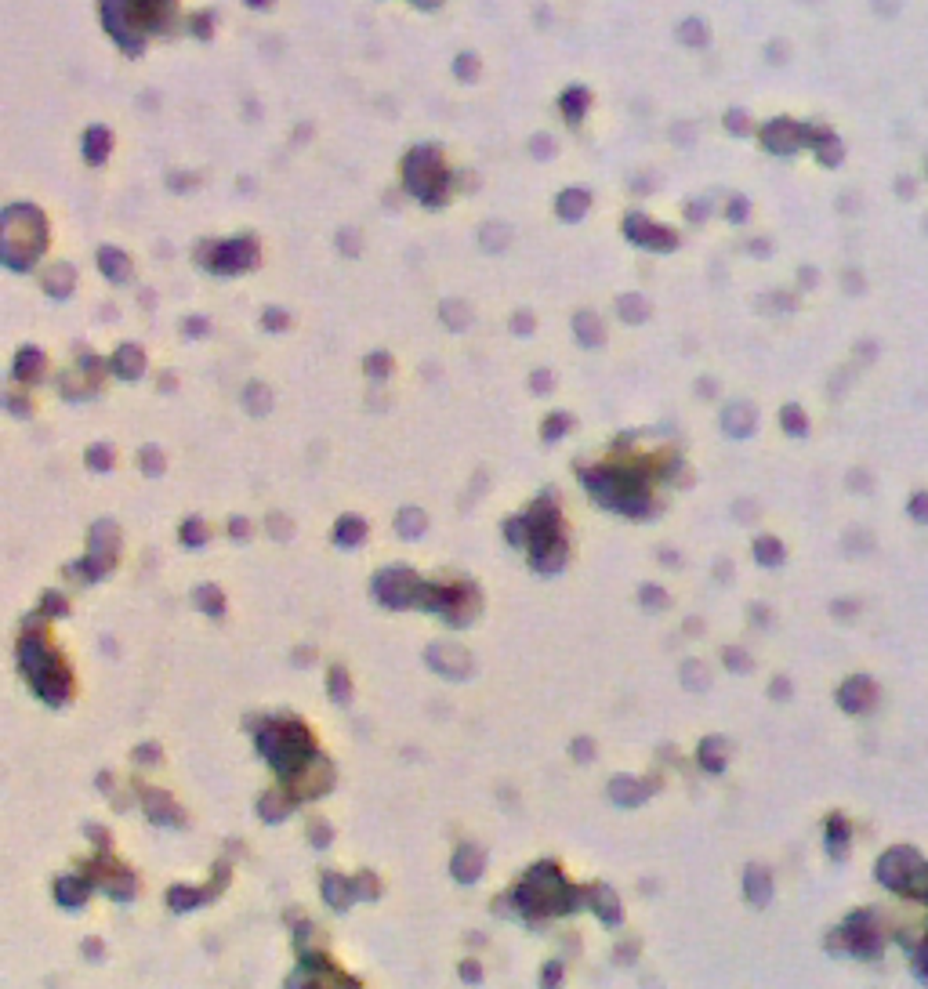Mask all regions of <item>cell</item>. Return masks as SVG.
Wrapping results in <instances>:
<instances>
[{
	"mask_svg": "<svg viewBox=\"0 0 928 989\" xmlns=\"http://www.w3.org/2000/svg\"><path fill=\"white\" fill-rule=\"evenodd\" d=\"M787 424H791V428H798V431H801V417H798V413H794V410H787Z\"/></svg>",
	"mask_w": 928,
	"mask_h": 989,
	"instance_id": "47",
	"label": "cell"
},
{
	"mask_svg": "<svg viewBox=\"0 0 928 989\" xmlns=\"http://www.w3.org/2000/svg\"><path fill=\"white\" fill-rule=\"evenodd\" d=\"M429 660L443 670V675H450V678L468 675V653L457 649V645H436V649H429Z\"/></svg>",
	"mask_w": 928,
	"mask_h": 989,
	"instance_id": "7",
	"label": "cell"
},
{
	"mask_svg": "<svg viewBox=\"0 0 928 989\" xmlns=\"http://www.w3.org/2000/svg\"><path fill=\"white\" fill-rule=\"evenodd\" d=\"M360 888H363V895H377V885H374V877H370V874H363V877H360Z\"/></svg>",
	"mask_w": 928,
	"mask_h": 989,
	"instance_id": "41",
	"label": "cell"
},
{
	"mask_svg": "<svg viewBox=\"0 0 928 989\" xmlns=\"http://www.w3.org/2000/svg\"><path fill=\"white\" fill-rule=\"evenodd\" d=\"M182 540H185V544H192V547L204 544V540H207V526H204L200 519H189V526L182 529Z\"/></svg>",
	"mask_w": 928,
	"mask_h": 989,
	"instance_id": "26",
	"label": "cell"
},
{
	"mask_svg": "<svg viewBox=\"0 0 928 989\" xmlns=\"http://www.w3.org/2000/svg\"><path fill=\"white\" fill-rule=\"evenodd\" d=\"M102 265H105V272L112 275V280H128V265H124V258H120V254L105 251V254H102Z\"/></svg>",
	"mask_w": 928,
	"mask_h": 989,
	"instance_id": "25",
	"label": "cell"
},
{
	"mask_svg": "<svg viewBox=\"0 0 928 989\" xmlns=\"http://www.w3.org/2000/svg\"><path fill=\"white\" fill-rule=\"evenodd\" d=\"M576 337L584 341V344H602V327H599V320L595 315H576Z\"/></svg>",
	"mask_w": 928,
	"mask_h": 989,
	"instance_id": "16",
	"label": "cell"
},
{
	"mask_svg": "<svg viewBox=\"0 0 928 989\" xmlns=\"http://www.w3.org/2000/svg\"><path fill=\"white\" fill-rule=\"evenodd\" d=\"M559 975H562V968H559V964H552V968H545V978H548V982H555Z\"/></svg>",
	"mask_w": 928,
	"mask_h": 989,
	"instance_id": "46",
	"label": "cell"
},
{
	"mask_svg": "<svg viewBox=\"0 0 928 989\" xmlns=\"http://www.w3.org/2000/svg\"><path fill=\"white\" fill-rule=\"evenodd\" d=\"M367 370L384 374V370H389V359H384V355H370V359H367Z\"/></svg>",
	"mask_w": 928,
	"mask_h": 989,
	"instance_id": "39",
	"label": "cell"
},
{
	"mask_svg": "<svg viewBox=\"0 0 928 989\" xmlns=\"http://www.w3.org/2000/svg\"><path fill=\"white\" fill-rule=\"evenodd\" d=\"M758 559H762V562H780V547L772 544V540H762V544H758Z\"/></svg>",
	"mask_w": 928,
	"mask_h": 989,
	"instance_id": "31",
	"label": "cell"
},
{
	"mask_svg": "<svg viewBox=\"0 0 928 989\" xmlns=\"http://www.w3.org/2000/svg\"><path fill=\"white\" fill-rule=\"evenodd\" d=\"M621 312H624V320H628V323H638L642 315H646V305H642L638 297H624V301H621Z\"/></svg>",
	"mask_w": 928,
	"mask_h": 989,
	"instance_id": "29",
	"label": "cell"
},
{
	"mask_svg": "<svg viewBox=\"0 0 928 989\" xmlns=\"http://www.w3.org/2000/svg\"><path fill=\"white\" fill-rule=\"evenodd\" d=\"M685 685H689V689H692V685H700V689L708 685V675L700 670V663H689V670H685Z\"/></svg>",
	"mask_w": 928,
	"mask_h": 989,
	"instance_id": "30",
	"label": "cell"
},
{
	"mask_svg": "<svg viewBox=\"0 0 928 989\" xmlns=\"http://www.w3.org/2000/svg\"><path fill=\"white\" fill-rule=\"evenodd\" d=\"M562 562H566V544L559 537L548 540V544H540V547H533V566L540 573H559Z\"/></svg>",
	"mask_w": 928,
	"mask_h": 989,
	"instance_id": "9",
	"label": "cell"
},
{
	"mask_svg": "<svg viewBox=\"0 0 928 989\" xmlns=\"http://www.w3.org/2000/svg\"><path fill=\"white\" fill-rule=\"evenodd\" d=\"M747 895H751L754 902H765V899H769V881H765L762 869H751V874H747Z\"/></svg>",
	"mask_w": 928,
	"mask_h": 989,
	"instance_id": "22",
	"label": "cell"
},
{
	"mask_svg": "<svg viewBox=\"0 0 928 989\" xmlns=\"http://www.w3.org/2000/svg\"><path fill=\"white\" fill-rule=\"evenodd\" d=\"M573 750H576V758H592V743H588V739H584V743H576Z\"/></svg>",
	"mask_w": 928,
	"mask_h": 989,
	"instance_id": "44",
	"label": "cell"
},
{
	"mask_svg": "<svg viewBox=\"0 0 928 989\" xmlns=\"http://www.w3.org/2000/svg\"><path fill=\"white\" fill-rule=\"evenodd\" d=\"M562 428H569V417H552L548 424H545V431H548V439H559V431Z\"/></svg>",
	"mask_w": 928,
	"mask_h": 989,
	"instance_id": "35",
	"label": "cell"
},
{
	"mask_svg": "<svg viewBox=\"0 0 928 989\" xmlns=\"http://www.w3.org/2000/svg\"><path fill=\"white\" fill-rule=\"evenodd\" d=\"M258 746H261V754L273 761L283 776L298 772L308 758H313V736H308L298 722H268V725H261Z\"/></svg>",
	"mask_w": 928,
	"mask_h": 989,
	"instance_id": "2",
	"label": "cell"
},
{
	"mask_svg": "<svg viewBox=\"0 0 928 989\" xmlns=\"http://www.w3.org/2000/svg\"><path fill=\"white\" fill-rule=\"evenodd\" d=\"M330 779H334V769L320 754H313L298 772H290V790H294V798H316L330 786Z\"/></svg>",
	"mask_w": 928,
	"mask_h": 989,
	"instance_id": "6",
	"label": "cell"
},
{
	"mask_svg": "<svg viewBox=\"0 0 928 989\" xmlns=\"http://www.w3.org/2000/svg\"><path fill=\"white\" fill-rule=\"evenodd\" d=\"M228 533H236V537L244 540V537H247L251 529H247V522H244V519H236V522H232V526H228Z\"/></svg>",
	"mask_w": 928,
	"mask_h": 989,
	"instance_id": "42",
	"label": "cell"
},
{
	"mask_svg": "<svg viewBox=\"0 0 928 989\" xmlns=\"http://www.w3.org/2000/svg\"><path fill=\"white\" fill-rule=\"evenodd\" d=\"M363 537H367V526H363L360 519H341V526H337V544L356 547V544H363Z\"/></svg>",
	"mask_w": 928,
	"mask_h": 989,
	"instance_id": "17",
	"label": "cell"
},
{
	"mask_svg": "<svg viewBox=\"0 0 928 989\" xmlns=\"http://www.w3.org/2000/svg\"><path fill=\"white\" fill-rule=\"evenodd\" d=\"M552 384H555V381H552V374H545V370L533 374V391H548Z\"/></svg>",
	"mask_w": 928,
	"mask_h": 989,
	"instance_id": "36",
	"label": "cell"
},
{
	"mask_svg": "<svg viewBox=\"0 0 928 989\" xmlns=\"http://www.w3.org/2000/svg\"><path fill=\"white\" fill-rule=\"evenodd\" d=\"M330 696H334V699H348V675H344L341 667L330 670Z\"/></svg>",
	"mask_w": 928,
	"mask_h": 989,
	"instance_id": "28",
	"label": "cell"
},
{
	"mask_svg": "<svg viewBox=\"0 0 928 989\" xmlns=\"http://www.w3.org/2000/svg\"><path fill=\"white\" fill-rule=\"evenodd\" d=\"M261 812H265V819H280L283 815V801L280 798H261Z\"/></svg>",
	"mask_w": 928,
	"mask_h": 989,
	"instance_id": "33",
	"label": "cell"
},
{
	"mask_svg": "<svg viewBox=\"0 0 928 989\" xmlns=\"http://www.w3.org/2000/svg\"><path fill=\"white\" fill-rule=\"evenodd\" d=\"M22 667H26L33 689L41 692L48 703H62L69 696V678H66L58 656L44 645V638L33 635V638L22 642Z\"/></svg>",
	"mask_w": 928,
	"mask_h": 989,
	"instance_id": "4",
	"label": "cell"
},
{
	"mask_svg": "<svg viewBox=\"0 0 928 989\" xmlns=\"http://www.w3.org/2000/svg\"><path fill=\"white\" fill-rule=\"evenodd\" d=\"M41 370H44V355L36 352V348H26L19 359H15V377H19V381H33Z\"/></svg>",
	"mask_w": 928,
	"mask_h": 989,
	"instance_id": "12",
	"label": "cell"
},
{
	"mask_svg": "<svg viewBox=\"0 0 928 989\" xmlns=\"http://www.w3.org/2000/svg\"><path fill=\"white\" fill-rule=\"evenodd\" d=\"M247 410H251V413H265V410H268V391H265L261 384H251V388H247Z\"/></svg>",
	"mask_w": 928,
	"mask_h": 989,
	"instance_id": "23",
	"label": "cell"
},
{
	"mask_svg": "<svg viewBox=\"0 0 928 989\" xmlns=\"http://www.w3.org/2000/svg\"><path fill=\"white\" fill-rule=\"evenodd\" d=\"M112 370L120 374V377H128V381H135V377L145 370V355H142L135 344L116 348V355H112Z\"/></svg>",
	"mask_w": 928,
	"mask_h": 989,
	"instance_id": "11",
	"label": "cell"
},
{
	"mask_svg": "<svg viewBox=\"0 0 928 989\" xmlns=\"http://www.w3.org/2000/svg\"><path fill=\"white\" fill-rule=\"evenodd\" d=\"M145 805H149V815L157 819V823H174V819H178V812L171 808V801H167L164 794H149Z\"/></svg>",
	"mask_w": 928,
	"mask_h": 989,
	"instance_id": "18",
	"label": "cell"
},
{
	"mask_svg": "<svg viewBox=\"0 0 928 989\" xmlns=\"http://www.w3.org/2000/svg\"><path fill=\"white\" fill-rule=\"evenodd\" d=\"M265 323H268V330H283V327H287L283 312H268V315H265Z\"/></svg>",
	"mask_w": 928,
	"mask_h": 989,
	"instance_id": "38",
	"label": "cell"
},
{
	"mask_svg": "<svg viewBox=\"0 0 928 989\" xmlns=\"http://www.w3.org/2000/svg\"><path fill=\"white\" fill-rule=\"evenodd\" d=\"M323 888H327V899H330L334 909H344L348 902H352V888H348V881L337 877V874H330V877L323 881Z\"/></svg>",
	"mask_w": 928,
	"mask_h": 989,
	"instance_id": "14",
	"label": "cell"
},
{
	"mask_svg": "<svg viewBox=\"0 0 928 989\" xmlns=\"http://www.w3.org/2000/svg\"><path fill=\"white\" fill-rule=\"evenodd\" d=\"M649 794H653V783L638 786V779H628V776H621V779L609 783V798H613L616 805H638V801H646Z\"/></svg>",
	"mask_w": 928,
	"mask_h": 989,
	"instance_id": "8",
	"label": "cell"
},
{
	"mask_svg": "<svg viewBox=\"0 0 928 989\" xmlns=\"http://www.w3.org/2000/svg\"><path fill=\"white\" fill-rule=\"evenodd\" d=\"M200 899H207L204 888H174V892H171V906H174V909H189V906H197Z\"/></svg>",
	"mask_w": 928,
	"mask_h": 989,
	"instance_id": "21",
	"label": "cell"
},
{
	"mask_svg": "<svg viewBox=\"0 0 928 989\" xmlns=\"http://www.w3.org/2000/svg\"><path fill=\"white\" fill-rule=\"evenodd\" d=\"M88 881H76V877H66V881H58V888H55V895H58V902H66V906H81L84 899H88Z\"/></svg>",
	"mask_w": 928,
	"mask_h": 989,
	"instance_id": "13",
	"label": "cell"
},
{
	"mask_svg": "<svg viewBox=\"0 0 928 989\" xmlns=\"http://www.w3.org/2000/svg\"><path fill=\"white\" fill-rule=\"evenodd\" d=\"M44 606H48L44 613H66V599H62V595H48Z\"/></svg>",
	"mask_w": 928,
	"mask_h": 989,
	"instance_id": "37",
	"label": "cell"
},
{
	"mask_svg": "<svg viewBox=\"0 0 928 989\" xmlns=\"http://www.w3.org/2000/svg\"><path fill=\"white\" fill-rule=\"evenodd\" d=\"M197 599H200V606H207V613H214V616L225 609V602H221V595H218L214 587H200V591H197Z\"/></svg>",
	"mask_w": 928,
	"mask_h": 989,
	"instance_id": "27",
	"label": "cell"
},
{
	"mask_svg": "<svg viewBox=\"0 0 928 989\" xmlns=\"http://www.w3.org/2000/svg\"><path fill=\"white\" fill-rule=\"evenodd\" d=\"M483 848H476V845H464L460 852H457V859H453V874H457V881H476L479 874H483Z\"/></svg>",
	"mask_w": 928,
	"mask_h": 989,
	"instance_id": "10",
	"label": "cell"
},
{
	"mask_svg": "<svg viewBox=\"0 0 928 989\" xmlns=\"http://www.w3.org/2000/svg\"><path fill=\"white\" fill-rule=\"evenodd\" d=\"M754 424V417H751V410L747 406H732L729 413H725V428L732 431V435H747V428Z\"/></svg>",
	"mask_w": 928,
	"mask_h": 989,
	"instance_id": "19",
	"label": "cell"
},
{
	"mask_svg": "<svg viewBox=\"0 0 928 989\" xmlns=\"http://www.w3.org/2000/svg\"><path fill=\"white\" fill-rule=\"evenodd\" d=\"M642 599H646L649 606H664V595H661V591H653V587H646V591H642Z\"/></svg>",
	"mask_w": 928,
	"mask_h": 989,
	"instance_id": "40",
	"label": "cell"
},
{
	"mask_svg": "<svg viewBox=\"0 0 928 989\" xmlns=\"http://www.w3.org/2000/svg\"><path fill=\"white\" fill-rule=\"evenodd\" d=\"M399 533L403 537H421L424 533V515L417 507H410V511H403V515H399Z\"/></svg>",
	"mask_w": 928,
	"mask_h": 989,
	"instance_id": "20",
	"label": "cell"
},
{
	"mask_svg": "<svg viewBox=\"0 0 928 989\" xmlns=\"http://www.w3.org/2000/svg\"><path fill=\"white\" fill-rule=\"evenodd\" d=\"M88 460H91V467L105 471V467H109V450H105V446H95V450L88 453Z\"/></svg>",
	"mask_w": 928,
	"mask_h": 989,
	"instance_id": "34",
	"label": "cell"
},
{
	"mask_svg": "<svg viewBox=\"0 0 928 989\" xmlns=\"http://www.w3.org/2000/svg\"><path fill=\"white\" fill-rule=\"evenodd\" d=\"M515 902L526 917H545V914H562V909L576 906V892H569L559 877L555 866H537L533 874L519 885Z\"/></svg>",
	"mask_w": 928,
	"mask_h": 989,
	"instance_id": "1",
	"label": "cell"
},
{
	"mask_svg": "<svg viewBox=\"0 0 928 989\" xmlns=\"http://www.w3.org/2000/svg\"><path fill=\"white\" fill-rule=\"evenodd\" d=\"M718 750H722V739H708V743H704V758H700V761H704L711 772H718V769L725 765V758L718 754Z\"/></svg>",
	"mask_w": 928,
	"mask_h": 989,
	"instance_id": "24",
	"label": "cell"
},
{
	"mask_svg": "<svg viewBox=\"0 0 928 989\" xmlns=\"http://www.w3.org/2000/svg\"><path fill=\"white\" fill-rule=\"evenodd\" d=\"M374 595H377L384 606L403 609V606H414V602L429 606L432 587H424L410 569H389V573H381V576L374 580Z\"/></svg>",
	"mask_w": 928,
	"mask_h": 989,
	"instance_id": "5",
	"label": "cell"
},
{
	"mask_svg": "<svg viewBox=\"0 0 928 989\" xmlns=\"http://www.w3.org/2000/svg\"><path fill=\"white\" fill-rule=\"evenodd\" d=\"M142 467H149L152 475H160V471H164V457H160L157 450H145V453H142Z\"/></svg>",
	"mask_w": 928,
	"mask_h": 989,
	"instance_id": "32",
	"label": "cell"
},
{
	"mask_svg": "<svg viewBox=\"0 0 928 989\" xmlns=\"http://www.w3.org/2000/svg\"><path fill=\"white\" fill-rule=\"evenodd\" d=\"M313 838H316V845H327V838H330V830H327V826H313Z\"/></svg>",
	"mask_w": 928,
	"mask_h": 989,
	"instance_id": "43",
	"label": "cell"
},
{
	"mask_svg": "<svg viewBox=\"0 0 928 989\" xmlns=\"http://www.w3.org/2000/svg\"><path fill=\"white\" fill-rule=\"evenodd\" d=\"M595 909H599V917L602 921H621V906H616V895L609 892V888H599L595 892Z\"/></svg>",
	"mask_w": 928,
	"mask_h": 989,
	"instance_id": "15",
	"label": "cell"
},
{
	"mask_svg": "<svg viewBox=\"0 0 928 989\" xmlns=\"http://www.w3.org/2000/svg\"><path fill=\"white\" fill-rule=\"evenodd\" d=\"M460 975H464V978H472V982H476V978H479V968H476V964H464V968H460Z\"/></svg>",
	"mask_w": 928,
	"mask_h": 989,
	"instance_id": "45",
	"label": "cell"
},
{
	"mask_svg": "<svg viewBox=\"0 0 928 989\" xmlns=\"http://www.w3.org/2000/svg\"><path fill=\"white\" fill-rule=\"evenodd\" d=\"M584 483L592 486V493L602 504L624 511V515H642V511H646V483L638 479L635 471H621V467H613V471L609 467L606 471H588Z\"/></svg>",
	"mask_w": 928,
	"mask_h": 989,
	"instance_id": "3",
	"label": "cell"
}]
</instances>
